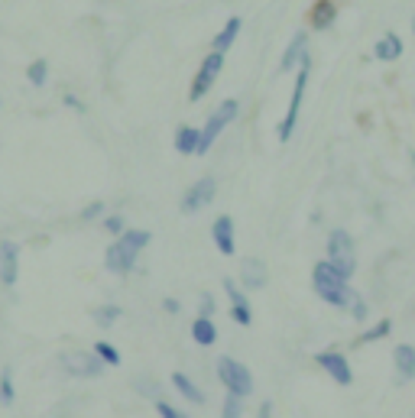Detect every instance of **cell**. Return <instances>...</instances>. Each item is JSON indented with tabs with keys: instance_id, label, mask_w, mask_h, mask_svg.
<instances>
[{
	"instance_id": "obj_1",
	"label": "cell",
	"mask_w": 415,
	"mask_h": 418,
	"mask_svg": "<svg viewBox=\"0 0 415 418\" xmlns=\"http://www.w3.org/2000/svg\"><path fill=\"white\" fill-rule=\"evenodd\" d=\"M311 286H315V292H318L321 302H328V305H334V308H350L354 305V298H357V292L350 288V282L340 276L328 260L315 266V272H311Z\"/></svg>"
},
{
	"instance_id": "obj_2",
	"label": "cell",
	"mask_w": 415,
	"mask_h": 418,
	"mask_svg": "<svg viewBox=\"0 0 415 418\" xmlns=\"http://www.w3.org/2000/svg\"><path fill=\"white\" fill-rule=\"evenodd\" d=\"M146 243H150V231H123L104 253V266L117 276H127L136 266V256L143 253Z\"/></svg>"
},
{
	"instance_id": "obj_3",
	"label": "cell",
	"mask_w": 415,
	"mask_h": 418,
	"mask_svg": "<svg viewBox=\"0 0 415 418\" xmlns=\"http://www.w3.org/2000/svg\"><path fill=\"white\" fill-rule=\"evenodd\" d=\"M217 380L224 382V389L230 392V396H237V399H246V396L253 392V376H250V370H246L240 360H234V357H221V360H217Z\"/></svg>"
},
{
	"instance_id": "obj_4",
	"label": "cell",
	"mask_w": 415,
	"mask_h": 418,
	"mask_svg": "<svg viewBox=\"0 0 415 418\" xmlns=\"http://www.w3.org/2000/svg\"><path fill=\"white\" fill-rule=\"evenodd\" d=\"M328 263L334 266V270L340 272L344 279L354 276V270H357V253H354V240H350L347 231H331L328 237Z\"/></svg>"
},
{
	"instance_id": "obj_5",
	"label": "cell",
	"mask_w": 415,
	"mask_h": 418,
	"mask_svg": "<svg viewBox=\"0 0 415 418\" xmlns=\"http://www.w3.org/2000/svg\"><path fill=\"white\" fill-rule=\"evenodd\" d=\"M308 72H311V59L305 56L302 65H299V75H295V91H292V101H289V114H285L283 123H279V139H283V143H289L295 133V121H299L302 98H305V84H308Z\"/></svg>"
},
{
	"instance_id": "obj_6",
	"label": "cell",
	"mask_w": 415,
	"mask_h": 418,
	"mask_svg": "<svg viewBox=\"0 0 415 418\" xmlns=\"http://www.w3.org/2000/svg\"><path fill=\"white\" fill-rule=\"evenodd\" d=\"M237 114H240V104L234 101V98H227L224 104H217V111L208 117V123H205V130H201V143H198V156L201 153H208V146L214 143L221 133H224V127L227 123H234L237 121Z\"/></svg>"
},
{
	"instance_id": "obj_7",
	"label": "cell",
	"mask_w": 415,
	"mask_h": 418,
	"mask_svg": "<svg viewBox=\"0 0 415 418\" xmlns=\"http://www.w3.org/2000/svg\"><path fill=\"white\" fill-rule=\"evenodd\" d=\"M62 370L68 376H78V380H97L104 373V360L97 357L95 350L85 353V350H75V353H62Z\"/></svg>"
},
{
	"instance_id": "obj_8",
	"label": "cell",
	"mask_w": 415,
	"mask_h": 418,
	"mask_svg": "<svg viewBox=\"0 0 415 418\" xmlns=\"http://www.w3.org/2000/svg\"><path fill=\"white\" fill-rule=\"evenodd\" d=\"M221 68H224V56L211 49V52L205 56V62H201V68L195 72V82H191V91H189V94H191L189 101H201V98H205V94L211 91V84L217 82Z\"/></svg>"
},
{
	"instance_id": "obj_9",
	"label": "cell",
	"mask_w": 415,
	"mask_h": 418,
	"mask_svg": "<svg viewBox=\"0 0 415 418\" xmlns=\"http://www.w3.org/2000/svg\"><path fill=\"white\" fill-rule=\"evenodd\" d=\"M214 192H217V182L211 176H205V178H198L195 185L182 195V214H195V211H201V208L214 198Z\"/></svg>"
},
{
	"instance_id": "obj_10",
	"label": "cell",
	"mask_w": 415,
	"mask_h": 418,
	"mask_svg": "<svg viewBox=\"0 0 415 418\" xmlns=\"http://www.w3.org/2000/svg\"><path fill=\"white\" fill-rule=\"evenodd\" d=\"M315 360H318V366L328 373V376L338 382V386H350V382H354V373H350V363H347V357H344V353L324 350V353H318Z\"/></svg>"
},
{
	"instance_id": "obj_11",
	"label": "cell",
	"mask_w": 415,
	"mask_h": 418,
	"mask_svg": "<svg viewBox=\"0 0 415 418\" xmlns=\"http://www.w3.org/2000/svg\"><path fill=\"white\" fill-rule=\"evenodd\" d=\"M19 276V247L13 240H0V282L13 286Z\"/></svg>"
},
{
	"instance_id": "obj_12",
	"label": "cell",
	"mask_w": 415,
	"mask_h": 418,
	"mask_svg": "<svg viewBox=\"0 0 415 418\" xmlns=\"http://www.w3.org/2000/svg\"><path fill=\"white\" fill-rule=\"evenodd\" d=\"M224 292H227V298H230V318H234L237 325L246 327L250 321H253V311H250V302H246V295L234 286V279H224Z\"/></svg>"
},
{
	"instance_id": "obj_13",
	"label": "cell",
	"mask_w": 415,
	"mask_h": 418,
	"mask_svg": "<svg viewBox=\"0 0 415 418\" xmlns=\"http://www.w3.org/2000/svg\"><path fill=\"white\" fill-rule=\"evenodd\" d=\"M211 237H214V247L224 253V256H234V221H230L227 214H221V217L214 221Z\"/></svg>"
},
{
	"instance_id": "obj_14",
	"label": "cell",
	"mask_w": 415,
	"mask_h": 418,
	"mask_svg": "<svg viewBox=\"0 0 415 418\" xmlns=\"http://www.w3.org/2000/svg\"><path fill=\"white\" fill-rule=\"evenodd\" d=\"M393 363H396V373L402 382L415 380V347L399 344L396 350H393Z\"/></svg>"
},
{
	"instance_id": "obj_15",
	"label": "cell",
	"mask_w": 415,
	"mask_h": 418,
	"mask_svg": "<svg viewBox=\"0 0 415 418\" xmlns=\"http://www.w3.org/2000/svg\"><path fill=\"white\" fill-rule=\"evenodd\" d=\"M305 42H308V36H305V33H295V39H292V46L285 49V56H283V62H279V72H289V68H295V65H302V59L308 56V49H305Z\"/></svg>"
},
{
	"instance_id": "obj_16",
	"label": "cell",
	"mask_w": 415,
	"mask_h": 418,
	"mask_svg": "<svg viewBox=\"0 0 415 418\" xmlns=\"http://www.w3.org/2000/svg\"><path fill=\"white\" fill-rule=\"evenodd\" d=\"M240 279L246 288H263L266 286V266L260 260H244L240 266Z\"/></svg>"
},
{
	"instance_id": "obj_17",
	"label": "cell",
	"mask_w": 415,
	"mask_h": 418,
	"mask_svg": "<svg viewBox=\"0 0 415 418\" xmlns=\"http://www.w3.org/2000/svg\"><path fill=\"white\" fill-rule=\"evenodd\" d=\"M198 143H201V130L195 127H179L175 130V149L185 156H198Z\"/></svg>"
},
{
	"instance_id": "obj_18",
	"label": "cell",
	"mask_w": 415,
	"mask_h": 418,
	"mask_svg": "<svg viewBox=\"0 0 415 418\" xmlns=\"http://www.w3.org/2000/svg\"><path fill=\"white\" fill-rule=\"evenodd\" d=\"M240 26H244V23H240V20H237V17H230V20H227V23H224V29H221V33H217V36H214V42H211V46H214V52H221V56H224L227 49L234 46V39L240 36Z\"/></svg>"
},
{
	"instance_id": "obj_19",
	"label": "cell",
	"mask_w": 415,
	"mask_h": 418,
	"mask_svg": "<svg viewBox=\"0 0 415 418\" xmlns=\"http://www.w3.org/2000/svg\"><path fill=\"white\" fill-rule=\"evenodd\" d=\"M172 386H175V392H179L182 399L195 402V405H198V402H205V392H201L198 386H195V382L185 376V373H172Z\"/></svg>"
},
{
	"instance_id": "obj_20",
	"label": "cell",
	"mask_w": 415,
	"mask_h": 418,
	"mask_svg": "<svg viewBox=\"0 0 415 418\" xmlns=\"http://www.w3.org/2000/svg\"><path fill=\"white\" fill-rule=\"evenodd\" d=\"M399 56H402V42H399L396 33H386V36L377 42V59H383V62H396Z\"/></svg>"
},
{
	"instance_id": "obj_21",
	"label": "cell",
	"mask_w": 415,
	"mask_h": 418,
	"mask_svg": "<svg viewBox=\"0 0 415 418\" xmlns=\"http://www.w3.org/2000/svg\"><path fill=\"white\" fill-rule=\"evenodd\" d=\"M191 337H195L201 347L214 344V341H217V327L211 325V318H195V325H191Z\"/></svg>"
},
{
	"instance_id": "obj_22",
	"label": "cell",
	"mask_w": 415,
	"mask_h": 418,
	"mask_svg": "<svg viewBox=\"0 0 415 418\" xmlns=\"http://www.w3.org/2000/svg\"><path fill=\"white\" fill-rule=\"evenodd\" d=\"M331 13H334V3H331V0H318V3L308 10L311 26H328V23H331Z\"/></svg>"
},
{
	"instance_id": "obj_23",
	"label": "cell",
	"mask_w": 415,
	"mask_h": 418,
	"mask_svg": "<svg viewBox=\"0 0 415 418\" xmlns=\"http://www.w3.org/2000/svg\"><path fill=\"white\" fill-rule=\"evenodd\" d=\"M95 353L104 360V366H120V350H117L113 344H107V341H97Z\"/></svg>"
},
{
	"instance_id": "obj_24",
	"label": "cell",
	"mask_w": 415,
	"mask_h": 418,
	"mask_svg": "<svg viewBox=\"0 0 415 418\" xmlns=\"http://www.w3.org/2000/svg\"><path fill=\"white\" fill-rule=\"evenodd\" d=\"M26 78H29V84L42 88V84H46V78H49V65L42 62V59H36V62H33V65L26 68Z\"/></svg>"
},
{
	"instance_id": "obj_25",
	"label": "cell",
	"mask_w": 415,
	"mask_h": 418,
	"mask_svg": "<svg viewBox=\"0 0 415 418\" xmlns=\"http://www.w3.org/2000/svg\"><path fill=\"white\" fill-rule=\"evenodd\" d=\"M123 315V311H120V308H117V305H104V308H95V321H97V325H101V327H111L113 325V321H117V318H120Z\"/></svg>"
},
{
	"instance_id": "obj_26",
	"label": "cell",
	"mask_w": 415,
	"mask_h": 418,
	"mask_svg": "<svg viewBox=\"0 0 415 418\" xmlns=\"http://www.w3.org/2000/svg\"><path fill=\"white\" fill-rule=\"evenodd\" d=\"M240 415H244V399H237V396H230V392H227L224 409H221V418H240Z\"/></svg>"
},
{
	"instance_id": "obj_27",
	"label": "cell",
	"mask_w": 415,
	"mask_h": 418,
	"mask_svg": "<svg viewBox=\"0 0 415 418\" xmlns=\"http://www.w3.org/2000/svg\"><path fill=\"white\" fill-rule=\"evenodd\" d=\"M104 231L113 233V237H120V233L127 231V224H123L120 214H107V217H104Z\"/></svg>"
},
{
	"instance_id": "obj_28",
	"label": "cell",
	"mask_w": 415,
	"mask_h": 418,
	"mask_svg": "<svg viewBox=\"0 0 415 418\" xmlns=\"http://www.w3.org/2000/svg\"><path fill=\"white\" fill-rule=\"evenodd\" d=\"M389 331H393V325H389V321H379V325L373 327V331H367V334L360 337V344H370V341H379V337H386Z\"/></svg>"
},
{
	"instance_id": "obj_29",
	"label": "cell",
	"mask_w": 415,
	"mask_h": 418,
	"mask_svg": "<svg viewBox=\"0 0 415 418\" xmlns=\"http://www.w3.org/2000/svg\"><path fill=\"white\" fill-rule=\"evenodd\" d=\"M156 412H159V418H189L185 412H179L175 405H169L166 399H156Z\"/></svg>"
},
{
	"instance_id": "obj_30",
	"label": "cell",
	"mask_w": 415,
	"mask_h": 418,
	"mask_svg": "<svg viewBox=\"0 0 415 418\" xmlns=\"http://www.w3.org/2000/svg\"><path fill=\"white\" fill-rule=\"evenodd\" d=\"M0 402H13V380H10V373L0 376Z\"/></svg>"
},
{
	"instance_id": "obj_31",
	"label": "cell",
	"mask_w": 415,
	"mask_h": 418,
	"mask_svg": "<svg viewBox=\"0 0 415 418\" xmlns=\"http://www.w3.org/2000/svg\"><path fill=\"white\" fill-rule=\"evenodd\" d=\"M104 214V201H91V205L81 211V221H95V217H101Z\"/></svg>"
},
{
	"instance_id": "obj_32",
	"label": "cell",
	"mask_w": 415,
	"mask_h": 418,
	"mask_svg": "<svg viewBox=\"0 0 415 418\" xmlns=\"http://www.w3.org/2000/svg\"><path fill=\"white\" fill-rule=\"evenodd\" d=\"M350 315L357 318V321H363V318H367V302H363V298H354V305H350Z\"/></svg>"
},
{
	"instance_id": "obj_33",
	"label": "cell",
	"mask_w": 415,
	"mask_h": 418,
	"mask_svg": "<svg viewBox=\"0 0 415 418\" xmlns=\"http://www.w3.org/2000/svg\"><path fill=\"white\" fill-rule=\"evenodd\" d=\"M214 315V302H211V295H205L201 298V315L198 318H211Z\"/></svg>"
},
{
	"instance_id": "obj_34",
	"label": "cell",
	"mask_w": 415,
	"mask_h": 418,
	"mask_svg": "<svg viewBox=\"0 0 415 418\" xmlns=\"http://www.w3.org/2000/svg\"><path fill=\"white\" fill-rule=\"evenodd\" d=\"M65 104H68V107H75V111H85V104L78 101L75 94H65Z\"/></svg>"
},
{
	"instance_id": "obj_35",
	"label": "cell",
	"mask_w": 415,
	"mask_h": 418,
	"mask_svg": "<svg viewBox=\"0 0 415 418\" xmlns=\"http://www.w3.org/2000/svg\"><path fill=\"white\" fill-rule=\"evenodd\" d=\"M162 305H166V311H169V315H175V311H179V302H175V298H166Z\"/></svg>"
},
{
	"instance_id": "obj_36",
	"label": "cell",
	"mask_w": 415,
	"mask_h": 418,
	"mask_svg": "<svg viewBox=\"0 0 415 418\" xmlns=\"http://www.w3.org/2000/svg\"><path fill=\"white\" fill-rule=\"evenodd\" d=\"M269 415H273V405H269V402H263V405H260V415H256V418H269Z\"/></svg>"
},
{
	"instance_id": "obj_37",
	"label": "cell",
	"mask_w": 415,
	"mask_h": 418,
	"mask_svg": "<svg viewBox=\"0 0 415 418\" xmlns=\"http://www.w3.org/2000/svg\"><path fill=\"white\" fill-rule=\"evenodd\" d=\"M412 166H415V153H412Z\"/></svg>"
},
{
	"instance_id": "obj_38",
	"label": "cell",
	"mask_w": 415,
	"mask_h": 418,
	"mask_svg": "<svg viewBox=\"0 0 415 418\" xmlns=\"http://www.w3.org/2000/svg\"><path fill=\"white\" fill-rule=\"evenodd\" d=\"M412 33H415V20H412Z\"/></svg>"
}]
</instances>
